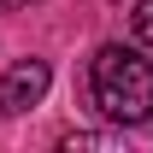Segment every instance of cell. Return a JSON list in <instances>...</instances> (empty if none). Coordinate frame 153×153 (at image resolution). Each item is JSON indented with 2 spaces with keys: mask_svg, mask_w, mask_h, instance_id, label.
<instances>
[{
  "mask_svg": "<svg viewBox=\"0 0 153 153\" xmlns=\"http://www.w3.org/2000/svg\"><path fill=\"white\" fill-rule=\"evenodd\" d=\"M88 88H94V106L112 124H147L153 118V65L135 47H100L94 65H88Z\"/></svg>",
  "mask_w": 153,
  "mask_h": 153,
  "instance_id": "1",
  "label": "cell"
},
{
  "mask_svg": "<svg viewBox=\"0 0 153 153\" xmlns=\"http://www.w3.org/2000/svg\"><path fill=\"white\" fill-rule=\"evenodd\" d=\"M47 82H53L47 59H18V65H6V71H0V118L30 112V106L47 94Z\"/></svg>",
  "mask_w": 153,
  "mask_h": 153,
  "instance_id": "2",
  "label": "cell"
},
{
  "mask_svg": "<svg viewBox=\"0 0 153 153\" xmlns=\"http://www.w3.org/2000/svg\"><path fill=\"white\" fill-rule=\"evenodd\" d=\"M18 6H24V0H18Z\"/></svg>",
  "mask_w": 153,
  "mask_h": 153,
  "instance_id": "5",
  "label": "cell"
},
{
  "mask_svg": "<svg viewBox=\"0 0 153 153\" xmlns=\"http://www.w3.org/2000/svg\"><path fill=\"white\" fill-rule=\"evenodd\" d=\"M76 147H88V153H106V147H124V135H100V130H76V135H65V153H76Z\"/></svg>",
  "mask_w": 153,
  "mask_h": 153,
  "instance_id": "3",
  "label": "cell"
},
{
  "mask_svg": "<svg viewBox=\"0 0 153 153\" xmlns=\"http://www.w3.org/2000/svg\"><path fill=\"white\" fill-rule=\"evenodd\" d=\"M135 36L153 47V0H141V6H135Z\"/></svg>",
  "mask_w": 153,
  "mask_h": 153,
  "instance_id": "4",
  "label": "cell"
}]
</instances>
